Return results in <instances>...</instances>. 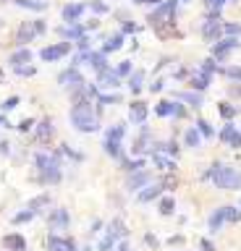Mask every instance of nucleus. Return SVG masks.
Here are the masks:
<instances>
[{
    "label": "nucleus",
    "mask_w": 241,
    "mask_h": 251,
    "mask_svg": "<svg viewBox=\"0 0 241 251\" xmlns=\"http://www.w3.org/2000/svg\"><path fill=\"white\" fill-rule=\"evenodd\" d=\"M71 126H74L76 131H81V133L100 131V113L92 107L89 100L74 102V107H71Z\"/></svg>",
    "instance_id": "f257e3e1"
},
{
    "label": "nucleus",
    "mask_w": 241,
    "mask_h": 251,
    "mask_svg": "<svg viewBox=\"0 0 241 251\" xmlns=\"http://www.w3.org/2000/svg\"><path fill=\"white\" fill-rule=\"evenodd\" d=\"M202 181H212L218 189L223 191H239L241 189V170H236L233 165H212L210 170L202 173Z\"/></svg>",
    "instance_id": "f03ea898"
},
{
    "label": "nucleus",
    "mask_w": 241,
    "mask_h": 251,
    "mask_svg": "<svg viewBox=\"0 0 241 251\" xmlns=\"http://www.w3.org/2000/svg\"><path fill=\"white\" fill-rule=\"evenodd\" d=\"M34 162L40 167V181L42 183H61L63 173H61V160H58V154L40 152L34 157Z\"/></svg>",
    "instance_id": "7ed1b4c3"
},
{
    "label": "nucleus",
    "mask_w": 241,
    "mask_h": 251,
    "mask_svg": "<svg viewBox=\"0 0 241 251\" xmlns=\"http://www.w3.org/2000/svg\"><path fill=\"white\" fill-rule=\"evenodd\" d=\"M68 53H71V42H58V44H53V47H42L40 50V60L55 63V60H61L63 55H68Z\"/></svg>",
    "instance_id": "20e7f679"
},
{
    "label": "nucleus",
    "mask_w": 241,
    "mask_h": 251,
    "mask_svg": "<svg viewBox=\"0 0 241 251\" xmlns=\"http://www.w3.org/2000/svg\"><path fill=\"white\" fill-rule=\"evenodd\" d=\"M84 11H87V3H68V5H63V8H61V16H63V21H66V24H76L81 18Z\"/></svg>",
    "instance_id": "39448f33"
},
{
    "label": "nucleus",
    "mask_w": 241,
    "mask_h": 251,
    "mask_svg": "<svg viewBox=\"0 0 241 251\" xmlns=\"http://www.w3.org/2000/svg\"><path fill=\"white\" fill-rule=\"evenodd\" d=\"M239 40H236V37H228V40H218V42H215L212 44V55L215 58H225L228 53H233V50H239Z\"/></svg>",
    "instance_id": "423d86ee"
},
{
    "label": "nucleus",
    "mask_w": 241,
    "mask_h": 251,
    "mask_svg": "<svg viewBox=\"0 0 241 251\" xmlns=\"http://www.w3.org/2000/svg\"><path fill=\"white\" fill-rule=\"evenodd\" d=\"M84 81V76H81V71L79 68H66V71H61V74H58V84H61V87H74V84H81Z\"/></svg>",
    "instance_id": "0eeeda50"
},
{
    "label": "nucleus",
    "mask_w": 241,
    "mask_h": 251,
    "mask_svg": "<svg viewBox=\"0 0 241 251\" xmlns=\"http://www.w3.org/2000/svg\"><path fill=\"white\" fill-rule=\"evenodd\" d=\"M84 34H87V27H81L79 21L66 24V27H58V37H63V40H79Z\"/></svg>",
    "instance_id": "6e6552de"
},
{
    "label": "nucleus",
    "mask_w": 241,
    "mask_h": 251,
    "mask_svg": "<svg viewBox=\"0 0 241 251\" xmlns=\"http://www.w3.org/2000/svg\"><path fill=\"white\" fill-rule=\"evenodd\" d=\"M129 120H131V123H139V126H145V120H147V105L145 102H131V105H129Z\"/></svg>",
    "instance_id": "1a4fd4ad"
},
{
    "label": "nucleus",
    "mask_w": 241,
    "mask_h": 251,
    "mask_svg": "<svg viewBox=\"0 0 241 251\" xmlns=\"http://www.w3.org/2000/svg\"><path fill=\"white\" fill-rule=\"evenodd\" d=\"M220 34H223L220 21H207V18H205V27H202V37H205V42L215 44V42L220 40Z\"/></svg>",
    "instance_id": "9d476101"
},
{
    "label": "nucleus",
    "mask_w": 241,
    "mask_h": 251,
    "mask_svg": "<svg viewBox=\"0 0 241 251\" xmlns=\"http://www.w3.org/2000/svg\"><path fill=\"white\" fill-rule=\"evenodd\" d=\"M68 225H71L68 209H53V215H50V228L53 230H66Z\"/></svg>",
    "instance_id": "9b49d317"
},
{
    "label": "nucleus",
    "mask_w": 241,
    "mask_h": 251,
    "mask_svg": "<svg viewBox=\"0 0 241 251\" xmlns=\"http://www.w3.org/2000/svg\"><path fill=\"white\" fill-rule=\"evenodd\" d=\"M34 37H37L34 27H32V24H21L18 31H16V44H18V47H27V42H32Z\"/></svg>",
    "instance_id": "f8f14e48"
},
{
    "label": "nucleus",
    "mask_w": 241,
    "mask_h": 251,
    "mask_svg": "<svg viewBox=\"0 0 241 251\" xmlns=\"http://www.w3.org/2000/svg\"><path fill=\"white\" fill-rule=\"evenodd\" d=\"M97 84H100L102 89H110V87H118L121 79L115 76V71L105 68V71H100V74H97Z\"/></svg>",
    "instance_id": "ddd939ff"
},
{
    "label": "nucleus",
    "mask_w": 241,
    "mask_h": 251,
    "mask_svg": "<svg viewBox=\"0 0 241 251\" xmlns=\"http://www.w3.org/2000/svg\"><path fill=\"white\" fill-rule=\"evenodd\" d=\"M8 63H11V68L27 66V63H32V50H27V47H18L16 53L8 58Z\"/></svg>",
    "instance_id": "4468645a"
},
{
    "label": "nucleus",
    "mask_w": 241,
    "mask_h": 251,
    "mask_svg": "<svg viewBox=\"0 0 241 251\" xmlns=\"http://www.w3.org/2000/svg\"><path fill=\"white\" fill-rule=\"evenodd\" d=\"M3 246L11 249V251H27V241H24V236H18V233H8L3 238Z\"/></svg>",
    "instance_id": "2eb2a0df"
},
{
    "label": "nucleus",
    "mask_w": 241,
    "mask_h": 251,
    "mask_svg": "<svg viewBox=\"0 0 241 251\" xmlns=\"http://www.w3.org/2000/svg\"><path fill=\"white\" fill-rule=\"evenodd\" d=\"M53 133H55L53 120H50V118L40 120V126H37V139H40V141H50V139H53Z\"/></svg>",
    "instance_id": "dca6fc26"
},
{
    "label": "nucleus",
    "mask_w": 241,
    "mask_h": 251,
    "mask_svg": "<svg viewBox=\"0 0 241 251\" xmlns=\"http://www.w3.org/2000/svg\"><path fill=\"white\" fill-rule=\"evenodd\" d=\"M152 178H149V173H145V170H136L134 176H131V181H129V191H139L142 186H147Z\"/></svg>",
    "instance_id": "f3484780"
},
{
    "label": "nucleus",
    "mask_w": 241,
    "mask_h": 251,
    "mask_svg": "<svg viewBox=\"0 0 241 251\" xmlns=\"http://www.w3.org/2000/svg\"><path fill=\"white\" fill-rule=\"evenodd\" d=\"M8 3L18 5V8H27V11H45L48 8V0H8Z\"/></svg>",
    "instance_id": "a211bd4d"
},
{
    "label": "nucleus",
    "mask_w": 241,
    "mask_h": 251,
    "mask_svg": "<svg viewBox=\"0 0 241 251\" xmlns=\"http://www.w3.org/2000/svg\"><path fill=\"white\" fill-rule=\"evenodd\" d=\"M210 84H212V76L210 74H202V71H197V74L192 76V87L197 89V92H205Z\"/></svg>",
    "instance_id": "6ab92c4d"
},
{
    "label": "nucleus",
    "mask_w": 241,
    "mask_h": 251,
    "mask_svg": "<svg viewBox=\"0 0 241 251\" xmlns=\"http://www.w3.org/2000/svg\"><path fill=\"white\" fill-rule=\"evenodd\" d=\"M223 222H225V212H223V207H218L210 215V220H207V225H210V230L212 233H220V228H223Z\"/></svg>",
    "instance_id": "aec40b11"
},
{
    "label": "nucleus",
    "mask_w": 241,
    "mask_h": 251,
    "mask_svg": "<svg viewBox=\"0 0 241 251\" xmlns=\"http://www.w3.org/2000/svg\"><path fill=\"white\" fill-rule=\"evenodd\" d=\"M142 87H145V71H131V76H129V89H131L134 94H139Z\"/></svg>",
    "instance_id": "412c9836"
},
{
    "label": "nucleus",
    "mask_w": 241,
    "mask_h": 251,
    "mask_svg": "<svg viewBox=\"0 0 241 251\" xmlns=\"http://www.w3.org/2000/svg\"><path fill=\"white\" fill-rule=\"evenodd\" d=\"M121 167H123L126 173H136V170H142V167H145V160H142V157L129 160L126 154H121Z\"/></svg>",
    "instance_id": "4be33fe9"
},
{
    "label": "nucleus",
    "mask_w": 241,
    "mask_h": 251,
    "mask_svg": "<svg viewBox=\"0 0 241 251\" xmlns=\"http://www.w3.org/2000/svg\"><path fill=\"white\" fill-rule=\"evenodd\" d=\"M121 47H123V34H113L105 44H102L100 53H102V55H108V53H115V50H121Z\"/></svg>",
    "instance_id": "5701e85b"
},
{
    "label": "nucleus",
    "mask_w": 241,
    "mask_h": 251,
    "mask_svg": "<svg viewBox=\"0 0 241 251\" xmlns=\"http://www.w3.org/2000/svg\"><path fill=\"white\" fill-rule=\"evenodd\" d=\"M123 136H126V126L123 123H115V126L105 128V139H110V141H123Z\"/></svg>",
    "instance_id": "b1692460"
},
{
    "label": "nucleus",
    "mask_w": 241,
    "mask_h": 251,
    "mask_svg": "<svg viewBox=\"0 0 241 251\" xmlns=\"http://www.w3.org/2000/svg\"><path fill=\"white\" fill-rule=\"evenodd\" d=\"M126 236V225H123L121 220H113L110 222V228H108V238L110 241H118V238Z\"/></svg>",
    "instance_id": "393cba45"
},
{
    "label": "nucleus",
    "mask_w": 241,
    "mask_h": 251,
    "mask_svg": "<svg viewBox=\"0 0 241 251\" xmlns=\"http://www.w3.org/2000/svg\"><path fill=\"white\" fill-rule=\"evenodd\" d=\"M152 160H155V165H158L160 170H176V160L165 157L162 152H155V154H152Z\"/></svg>",
    "instance_id": "a878e982"
},
{
    "label": "nucleus",
    "mask_w": 241,
    "mask_h": 251,
    "mask_svg": "<svg viewBox=\"0 0 241 251\" xmlns=\"http://www.w3.org/2000/svg\"><path fill=\"white\" fill-rule=\"evenodd\" d=\"M178 100H184L189 107H202L205 105V100H202V94H194V92H181Z\"/></svg>",
    "instance_id": "bb28decb"
},
{
    "label": "nucleus",
    "mask_w": 241,
    "mask_h": 251,
    "mask_svg": "<svg viewBox=\"0 0 241 251\" xmlns=\"http://www.w3.org/2000/svg\"><path fill=\"white\" fill-rule=\"evenodd\" d=\"M89 66H92L97 74H100V71H105V68H108L105 55H102V53H89Z\"/></svg>",
    "instance_id": "cd10ccee"
},
{
    "label": "nucleus",
    "mask_w": 241,
    "mask_h": 251,
    "mask_svg": "<svg viewBox=\"0 0 241 251\" xmlns=\"http://www.w3.org/2000/svg\"><path fill=\"white\" fill-rule=\"evenodd\" d=\"M199 141H202V136L197 133V128H186V131H184V144H186V147L197 149V147H199Z\"/></svg>",
    "instance_id": "c85d7f7f"
},
{
    "label": "nucleus",
    "mask_w": 241,
    "mask_h": 251,
    "mask_svg": "<svg viewBox=\"0 0 241 251\" xmlns=\"http://www.w3.org/2000/svg\"><path fill=\"white\" fill-rule=\"evenodd\" d=\"M155 113H158L160 118H168V115H173V113H176V102H171V100H162V102H158Z\"/></svg>",
    "instance_id": "c756f323"
},
{
    "label": "nucleus",
    "mask_w": 241,
    "mask_h": 251,
    "mask_svg": "<svg viewBox=\"0 0 241 251\" xmlns=\"http://www.w3.org/2000/svg\"><path fill=\"white\" fill-rule=\"evenodd\" d=\"M197 133H199L202 139H212V136H215V128L210 126V120L199 118V120H197Z\"/></svg>",
    "instance_id": "7c9ffc66"
},
{
    "label": "nucleus",
    "mask_w": 241,
    "mask_h": 251,
    "mask_svg": "<svg viewBox=\"0 0 241 251\" xmlns=\"http://www.w3.org/2000/svg\"><path fill=\"white\" fill-rule=\"evenodd\" d=\"M87 8H92V14H97V16H105L110 11V5L105 3V0H89Z\"/></svg>",
    "instance_id": "2f4dec72"
},
{
    "label": "nucleus",
    "mask_w": 241,
    "mask_h": 251,
    "mask_svg": "<svg viewBox=\"0 0 241 251\" xmlns=\"http://www.w3.org/2000/svg\"><path fill=\"white\" fill-rule=\"evenodd\" d=\"M220 29H223V34H225V37H241V24L225 21V24H220Z\"/></svg>",
    "instance_id": "473e14b6"
},
{
    "label": "nucleus",
    "mask_w": 241,
    "mask_h": 251,
    "mask_svg": "<svg viewBox=\"0 0 241 251\" xmlns=\"http://www.w3.org/2000/svg\"><path fill=\"white\" fill-rule=\"evenodd\" d=\"M162 186H149L147 191H139V202H152L155 196H160Z\"/></svg>",
    "instance_id": "72a5a7b5"
},
{
    "label": "nucleus",
    "mask_w": 241,
    "mask_h": 251,
    "mask_svg": "<svg viewBox=\"0 0 241 251\" xmlns=\"http://www.w3.org/2000/svg\"><path fill=\"white\" fill-rule=\"evenodd\" d=\"M223 76H225V79H231V81H236V84H241V66L223 68Z\"/></svg>",
    "instance_id": "f704fd0d"
},
{
    "label": "nucleus",
    "mask_w": 241,
    "mask_h": 251,
    "mask_svg": "<svg viewBox=\"0 0 241 251\" xmlns=\"http://www.w3.org/2000/svg\"><path fill=\"white\" fill-rule=\"evenodd\" d=\"M105 152L110 154V157H121V154H123L121 141H110V139H105Z\"/></svg>",
    "instance_id": "c9c22d12"
},
{
    "label": "nucleus",
    "mask_w": 241,
    "mask_h": 251,
    "mask_svg": "<svg viewBox=\"0 0 241 251\" xmlns=\"http://www.w3.org/2000/svg\"><path fill=\"white\" fill-rule=\"evenodd\" d=\"M118 102H121V97H118V94H97V105H118Z\"/></svg>",
    "instance_id": "e433bc0d"
},
{
    "label": "nucleus",
    "mask_w": 241,
    "mask_h": 251,
    "mask_svg": "<svg viewBox=\"0 0 241 251\" xmlns=\"http://www.w3.org/2000/svg\"><path fill=\"white\" fill-rule=\"evenodd\" d=\"M236 133H239V131H236V126H233L231 120H228V123L223 126V131H220V139H223L225 144H228V141H231L233 136H236Z\"/></svg>",
    "instance_id": "4c0bfd02"
},
{
    "label": "nucleus",
    "mask_w": 241,
    "mask_h": 251,
    "mask_svg": "<svg viewBox=\"0 0 241 251\" xmlns=\"http://www.w3.org/2000/svg\"><path fill=\"white\" fill-rule=\"evenodd\" d=\"M218 110H220V115H223L225 120H231L233 115H236V107H233V105H228V102H220V105H218Z\"/></svg>",
    "instance_id": "58836bf2"
},
{
    "label": "nucleus",
    "mask_w": 241,
    "mask_h": 251,
    "mask_svg": "<svg viewBox=\"0 0 241 251\" xmlns=\"http://www.w3.org/2000/svg\"><path fill=\"white\" fill-rule=\"evenodd\" d=\"M14 71H16V76H24V79H29V76L37 74V66H29V63H27V66H18V68H14Z\"/></svg>",
    "instance_id": "ea45409f"
},
{
    "label": "nucleus",
    "mask_w": 241,
    "mask_h": 251,
    "mask_svg": "<svg viewBox=\"0 0 241 251\" xmlns=\"http://www.w3.org/2000/svg\"><path fill=\"white\" fill-rule=\"evenodd\" d=\"M223 212H225V222H239L241 220V212L236 207H223Z\"/></svg>",
    "instance_id": "a19ab883"
},
{
    "label": "nucleus",
    "mask_w": 241,
    "mask_h": 251,
    "mask_svg": "<svg viewBox=\"0 0 241 251\" xmlns=\"http://www.w3.org/2000/svg\"><path fill=\"white\" fill-rule=\"evenodd\" d=\"M173 209H176V202H173L171 196L160 202V215H173Z\"/></svg>",
    "instance_id": "79ce46f5"
},
{
    "label": "nucleus",
    "mask_w": 241,
    "mask_h": 251,
    "mask_svg": "<svg viewBox=\"0 0 241 251\" xmlns=\"http://www.w3.org/2000/svg\"><path fill=\"white\" fill-rule=\"evenodd\" d=\"M131 60H123V63H118V68H115V76H118V79H121V76H131Z\"/></svg>",
    "instance_id": "37998d69"
},
{
    "label": "nucleus",
    "mask_w": 241,
    "mask_h": 251,
    "mask_svg": "<svg viewBox=\"0 0 241 251\" xmlns=\"http://www.w3.org/2000/svg\"><path fill=\"white\" fill-rule=\"evenodd\" d=\"M45 204H50V196H37L29 202V209L32 212H40V207H45Z\"/></svg>",
    "instance_id": "c03bdc74"
},
{
    "label": "nucleus",
    "mask_w": 241,
    "mask_h": 251,
    "mask_svg": "<svg viewBox=\"0 0 241 251\" xmlns=\"http://www.w3.org/2000/svg\"><path fill=\"white\" fill-rule=\"evenodd\" d=\"M37 212H32V209H27V212H18V215H14V225H21V222H29L32 217H34Z\"/></svg>",
    "instance_id": "a18cd8bd"
},
{
    "label": "nucleus",
    "mask_w": 241,
    "mask_h": 251,
    "mask_svg": "<svg viewBox=\"0 0 241 251\" xmlns=\"http://www.w3.org/2000/svg\"><path fill=\"white\" fill-rule=\"evenodd\" d=\"M18 105H21V100H18V97H8V100L3 102V105H0V110H3V113H8V110H16Z\"/></svg>",
    "instance_id": "49530a36"
},
{
    "label": "nucleus",
    "mask_w": 241,
    "mask_h": 251,
    "mask_svg": "<svg viewBox=\"0 0 241 251\" xmlns=\"http://www.w3.org/2000/svg\"><path fill=\"white\" fill-rule=\"evenodd\" d=\"M81 63H89V50H87V53H81V50H79V53L74 55V60H71V66H74V68H79Z\"/></svg>",
    "instance_id": "de8ad7c7"
},
{
    "label": "nucleus",
    "mask_w": 241,
    "mask_h": 251,
    "mask_svg": "<svg viewBox=\"0 0 241 251\" xmlns=\"http://www.w3.org/2000/svg\"><path fill=\"white\" fill-rule=\"evenodd\" d=\"M199 71H202V74H210V76H212L215 71H218V66H215V60H212V58H207V60L202 63V68H199Z\"/></svg>",
    "instance_id": "09e8293b"
},
{
    "label": "nucleus",
    "mask_w": 241,
    "mask_h": 251,
    "mask_svg": "<svg viewBox=\"0 0 241 251\" xmlns=\"http://www.w3.org/2000/svg\"><path fill=\"white\" fill-rule=\"evenodd\" d=\"M89 44H92V42H89V37H87V34H84V37H79V40H76V47H79L81 53H87V50H89Z\"/></svg>",
    "instance_id": "8fccbe9b"
},
{
    "label": "nucleus",
    "mask_w": 241,
    "mask_h": 251,
    "mask_svg": "<svg viewBox=\"0 0 241 251\" xmlns=\"http://www.w3.org/2000/svg\"><path fill=\"white\" fill-rule=\"evenodd\" d=\"M205 5H207L210 11H220V8L225 5V0H205Z\"/></svg>",
    "instance_id": "3c124183"
},
{
    "label": "nucleus",
    "mask_w": 241,
    "mask_h": 251,
    "mask_svg": "<svg viewBox=\"0 0 241 251\" xmlns=\"http://www.w3.org/2000/svg\"><path fill=\"white\" fill-rule=\"evenodd\" d=\"M32 27H34L37 34H45V31H48V24H45L42 18H40V21H32Z\"/></svg>",
    "instance_id": "603ef678"
},
{
    "label": "nucleus",
    "mask_w": 241,
    "mask_h": 251,
    "mask_svg": "<svg viewBox=\"0 0 241 251\" xmlns=\"http://www.w3.org/2000/svg\"><path fill=\"white\" fill-rule=\"evenodd\" d=\"M32 126H34V120H32V118H27V120H21V123H18L16 128H18V131H29Z\"/></svg>",
    "instance_id": "864d4df0"
},
{
    "label": "nucleus",
    "mask_w": 241,
    "mask_h": 251,
    "mask_svg": "<svg viewBox=\"0 0 241 251\" xmlns=\"http://www.w3.org/2000/svg\"><path fill=\"white\" fill-rule=\"evenodd\" d=\"M123 31H126V34H134V31H139V27L131 24V21H126V24H123Z\"/></svg>",
    "instance_id": "5fc2aeb1"
},
{
    "label": "nucleus",
    "mask_w": 241,
    "mask_h": 251,
    "mask_svg": "<svg viewBox=\"0 0 241 251\" xmlns=\"http://www.w3.org/2000/svg\"><path fill=\"white\" fill-rule=\"evenodd\" d=\"M162 0H134V5H160Z\"/></svg>",
    "instance_id": "6e6d98bb"
},
{
    "label": "nucleus",
    "mask_w": 241,
    "mask_h": 251,
    "mask_svg": "<svg viewBox=\"0 0 241 251\" xmlns=\"http://www.w3.org/2000/svg\"><path fill=\"white\" fill-rule=\"evenodd\" d=\"M228 144H231L233 149H241V133H236V136H233L231 141H228Z\"/></svg>",
    "instance_id": "4d7b16f0"
},
{
    "label": "nucleus",
    "mask_w": 241,
    "mask_h": 251,
    "mask_svg": "<svg viewBox=\"0 0 241 251\" xmlns=\"http://www.w3.org/2000/svg\"><path fill=\"white\" fill-rule=\"evenodd\" d=\"M162 87H165V81H162V79H158V81L152 84V87H149V89H152V92H160Z\"/></svg>",
    "instance_id": "13d9d810"
},
{
    "label": "nucleus",
    "mask_w": 241,
    "mask_h": 251,
    "mask_svg": "<svg viewBox=\"0 0 241 251\" xmlns=\"http://www.w3.org/2000/svg\"><path fill=\"white\" fill-rule=\"evenodd\" d=\"M202 251H215V246L210 241H202Z\"/></svg>",
    "instance_id": "bf43d9fd"
},
{
    "label": "nucleus",
    "mask_w": 241,
    "mask_h": 251,
    "mask_svg": "<svg viewBox=\"0 0 241 251\" xmlns=\"http://www.w3.org/2000/svg\"><path fill=\"white\" fill-rule=\"evenodd\" d=\"M8 147H11V144H8V141H3V144H0V152H3V154H8V152H11V149H8Z\"/></svg>",
    "instance_id": "052dcab7"
},
{
    "label": "nucleus",
    "mask_w": 241,
    "mask_h": 251,
    "mask_svg": "<svg viewBox=\"0 0 241 251\" xmlns=\"http://www.w3.org/2000/svg\"><path fill=\"white\" fill-rule=\"evenodd\" d=\"M0 126H8V128H11V123L5 120V115H0Z\"/></svg>",
    "instance_id": "680f3d73"
},
{
    "label": "nucleus",
    "mask_w": 241,
    "mask_h": 251,
    "mask_svg": "<svg viewBox=\"0 0 241 251\" xmlns=\"http://www.w3.org/2000/svg\"><path fill=\"white\" fill-rule=\"evenodd\" d=\"M118 251H129V246H126V243H121V246H118Z\"/></svg>",
    "instance_id": "e2e57ef3"
},
{
    "label": "nucleus",
    "mask_w": 241,
    "mask_h": 251,
    "mask_svg": "<svg viewBox=\"0 0 241 251\" xmlns=\"http://www.w3.org/2000/svg\"><path fill=\"white\" fill-rule=\"evenodd\" d=\"M225 3H236V0H225Z\"/></svg>",
    "instance_id": "0e129e2a"
},
{
    "label": "nucleus",
    "mask_w": 241,
    "mask_h": 251,
    "mask_svg": "<svg viewBox=\"0 0 241 251\" xmlns=\"http://www.w3.org/2000/svg\"><path fill=\"white\" fill-rule=\"evenodd\" d=\"M178 3H189V0H178Z\"/></svg>",
    "instance_id": "69168bd1"
}]
</instances>
